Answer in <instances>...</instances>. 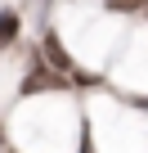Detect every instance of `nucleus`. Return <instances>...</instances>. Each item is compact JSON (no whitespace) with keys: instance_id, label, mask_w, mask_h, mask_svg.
Returning a JSON list of instances; mask_svg holds the SVG:
<instances>
[{"instance_id":"nucleus-1","label":"nucleus","mask_w":148,"mask_h":153,"mask_svg":"<svg viewBox=\"0 0 148 153\" xmlns=\"http://www.w3.org/2000/svg\"><path fill=\"white\" fill-rule=\"evenodd\" d=\"M14 32H18V18H14L9 9H5V14H0V50H5V45L14 41Z\"/></svg>"},{"instance_id":"nucleus-2","label":"nucleus","mask_w":148,"mask_h":153,"mask_svg":"<svg viewBox=\"0 0 148 153\" xmlns=\"http://www.w3.org/2000/svg\"><path fill=\"white\" fill-rule=\"evenodd\" d=\"M45 50H49V59H54V68H58V72H72V59H67V54L58 50V41H54V36L45 41Z\"/></svg>"},{"instance_id":"nucleus-3","label":"nucleus","mask_w":148,"mask_h":153,"mask_svg":"<svg viewBox=\"0 0 148 153\" xmlns=\"http://www.w3.org/2000/svg\"><path fill=\"white\" fill-rule=\"evenodd\" d=\"M135 104H139V108H148V99H135Z\"/></svg>"}]
</instances>
